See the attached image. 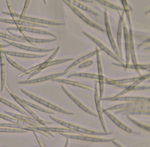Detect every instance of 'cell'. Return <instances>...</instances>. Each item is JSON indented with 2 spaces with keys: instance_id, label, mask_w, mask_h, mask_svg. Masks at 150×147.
<instances>
[{
  "instance_id": "obj_1",
  "label": "cell",
  "mask_w": 150,
  "mask_h": 147,
  "mask_svg": "<svg viewBox=\"0 0 150 147\" xmlns=\"http://www.w3.org/2000/svg\"><path fill=\"white\" fill-rule=\"evenodd\" d=\"M49 117L54 121H55L56 123H58L59 124H61V126H63V127L67 128L71 130H73L74 132H78V133H82L85 134L86 135H90V136H105V135H109L113 134V132H110V133H102V132H98L96 131H93V130H90L88 129H85L83 128H81L79 126L74 125L73 124H71L69 123L66 122L64 121L60 120L59 119H57L56 117H53L51 116V115H49Z\"/></svg>"
},
{
  "instance_id": "obj_2",
  "label": "cell",
  "mask_w": 150,
  "mask_h": 147,
  "mask_svg": "<svg viewBox=\"0 0 150 147\" xmlns=\"http://www.w3.org/2000/svg\"><path fill=\"white\" fill-rule=\"evenodd\" d=\"M5 113H6V114L8 115L11 117H15V118L18 119L21 121H23V122L27 124L30 126V127H32L38 129L40 130V131L44 133H45L47 134V133L49 134L50 135H51V136H52L53 138H54V135L52 133H50L48 132V131L46 129V128H45V126H43V125L40 124L38 122V121H37L36 120H35L34 118H33V117H28V116H26L20 115H17V114H15V113H11V112H9V111H5Z\"/></svg>"
},
{
  "instance_id": "obj_3",
  "label": "cell",
  "mask_w": 150,
  "mask_h": 147,
  "mask_svg": "<svg viewBox=\"0 0 150 147\" xmlns=\"http://www.w3.org/2000/svg\"><path fill=\"white\" fill-rule=\"evenodd\" d=\"M5 87H6V90H7V91H8V93H9V94L11 96V97L13 98L15 101L20 106L22 107V108H23V109H24V111H25L27 113H28V114L29 115H30L33 118H34L35 120H36V121H38V122L40 124H42V125H43V126H46L47 124H54V123H51V122H46V121H44V120H41L40 117L37 116L35 113L31 109L29 108L27 104H25L24 103V102H23V99H20V98H18L17 96H16L15 94H14L13 92H12L9 88H8V87L6 85V86H5Z\"/></svg>"
},
{
  "instance_id": "obj_4",
  "label": "cell",
  "mask_w": 150,
  "mask_h": 147,
  "mask_svg": "<svg viewBox=\"0 0 150 147\" xmlns=\"http://www.w3.org/2000/svg\"><path fill=\"white\" fill-rule=\"evenodd\" d=\"M63 1L66 4V5L68 6V7L69 8V9H71V10L74 13L78 16V17H79V18L81 19L83 22H85L86 24L89 25V26L93 27L95 29H97V30H98L99 31H100L103 33L105 32V29L103 28L101 26H100V25L95 23L93 22H91L90 20H89L88 18L86 17V16L83 15L76 7H75L73 5H72L68 1H66V0H64V1Z\"/></svg>"
},
{
  "instance_id": "obj_5",
  "label": "cell",
  "mask_w": 150,
  "mask_h": 147,
  "mask_svg": "<svg viewBox=\"0 0 150 147\" xmlns=\"http://www.w3.org/2000/svg\"><path fill=\"white\" fill-rule=\"evenodd\" d=\"M21 91H22L25 95L28 96L29 98H30L34 100L35 101H36L37 103H40L41 104H42V105H44V106H46L47 108H49L50 109H51V110H52L54 111H55L58 112V113H63V114L68 115H73V113H69V112L66 111H65L64 110H62V109H61V108H59V107L56 106V105H54V104H53L49 103L48 101H45V100H44L42 99H41L40 98L37 97V96H36L35 95H33V94H32L30 93H29V92H27L26 91H25L23 89H21Z\"/></svg>"
},
{
  "instance_id": "obj_6",
  "label": "cell",
  "mask_w": 150,
  "mask_h": 147,
  "mask_svg": "<svg viewBox=\"0 0 150 147\" xmlns=\"http://www.w3.org/2000/svg\"><path fill=\"white\" fill-rule=\"evenodd\" d=\"M61 136H63L66 138H70V139L73 140H82L85 141H89V142H93V143H109L112 142V141L115 140V138H112V139H104V138H97L91 136H87V135H72V134L69 133H59Z\"/></svg>"
},
{
  "instance_id": "obj_7",
  "label": "cell",
  "mask_w": 150,
  "mask_h": 147,
  "mask_svg": "<svg viewBox=\"0 0 150 147\" xmlns=\"http://www.w3.org/2000/svg\"><path fill=\"white\" fill-rule=\"evenodd\" d=\"M149 109V103H125L122 104H119L115 105L114 106L108 108L105 111H117V110H129V109Z\"/></svg>"
},
{
  "instance_id": "obj_8",
  "label": "cell",
  "mask_w": 150,
  "mask_h": 147,
  "mask_svg": "<svg viewBox=\"0 0 150 147\" xmlns=\"http://www.w3.org/2000/svg\"><path fill=\"white\" fill-rule=\"evenodd\" d=\"M9 45H3L0 44V66H1V92H3L6 85V58L4 47H9Z\"/></svg>"
},
{
  "instance_id": "obj_9",
  "label": "cell",
  "mask_w": 150,
  "mask_h": 147,
  "mask_svg": "<svg viewBox=\"0 0 150 147\" xmlns=\"http://www.w3.org/2000/svg\"><path fill=\"white\" fill-rule=\"evenodd\" d=\"M11 35L13 37L16 38L19 40H21L22 41H27V42H28L31 44L32 45L34 46V47H38L34 44V43H37V44H45V43H50V42H53V41H55L57 40V38H56V39H36V38H33L28 36L25 32H21L22 33V35H16L15 33L11 32L9 31Z\"/></svg>"
},
{
  "instance_id": "obj_10",
  "label": "cell",
  "mask_w": 150,
  "mask_h": 147,
  "mask_svg": "<svg viewBox=\"0 0 150 147\" xmlns=\"http://www.w3.org/2000/svg\"><path fill=\"white\" fill-rule=\"evenodd\" d=\"M102 101H126L132 103H149V98L136 97V96H120V97H109L102 98Z\"/></svg>"
},
{
  "instance_id": "obj_11",
  "label": "cell",
  "mask_w": 150,
  "mask_h": 147,
  "mask_svg": "<svg viewBox=\"0 0 150 147\" xmlns=\"http://www.w3.org/2000/svg\"><path fill=\"white\" fill-rule=\"evenodd\" d=\"M72 60H74V58H62V59H58V60H52L51 62L45 61L44 62L42 63V64H40V65L39 68H38V69H37L35 71V72H32L30 75H29V77H28L27 80H30L32 77L35 76L36 74H38L39 72H40V71L44 70L45 68H49V67H51V66H54V65H56L64 64V63L68 62H69V61H72Z\"/></svg>"
},
{
  "instance_id": "obj_12",
  "label": "cell",
  "mask_w": 150,
  "mask_h": 147,
  "mask_svg": "<svg viewBox=\"0 0 150 147\" xmlns=\"http://www.w3.org/2000/svg\"><path fill=\"white\" fill-rule=\"evenodd\" d=\"M0 127H3V128H13V129H22L25 130V131L27 132H35L37 133H39L42 134L45 136H47L49 138H51L50 136L47 135V133H44L40 131L39 129H37L35 128H34L32 127H30L28 124H15V123H0Z\"/></svg>"
},
{
  "instance_id": "obj_13",
  "label": "cell",
  "mask_w": 150,
  "mask_h": 147,
  "mask_svg": "<svg viewBox=\"0 0 150 147\" xmlns=\"http://www.w3.org/2000/svg\"><path fill=\"white\" fill-rule=\"evenodd\" d=\"M97 50V67H98V84H99V89H100V99L103 98V92H104V76L103 72V68L102 65V61L100 56V51L98 49H96Z\"/></svg>"
},
{
  "instance_id": "obj_14",
  "label": "cell",
  "mask_w": 150,
  "mask_h": 147,
  "mask_svg": "<svg viewBox=\"0 0 150 147\" xmlns=\"http://www.w3.org/2000/svg\"><path fill=\"white\" fill-rule=\"evenodd\" d=\"M83 33L85 36H86V37H88L89 39H90L91 41H92L94 44L97 45L98 47H100V49L102 50V51H103L105 53H107L108 56H109L112 58H113L114 59H115V60L119 62L120 64H122L123 61L121 59H120V58L116 55V54H115L114 52H112L110 49H109L107 47H106L104 45L102 42H100V41L96 39L95 38H94L93 36H91V35L89 34V33H88L86 32H83Z\"/></svg>"
},
{
  "instance_id": "obj_15",
  "label": "cell",
  "mask_w": 150,
  "mask_h": 147,
  "mask_svg": "<svg viewBox=\"0 0 150 147\" xmlns=\"http://www.w3.org/2000/svg\"><path fill=\"white\" fill-rule=\"evenodd\" d=\"M8 31L10 30H16L19 31L20 32H30L32 33H36V34L39 35H49L54 37V39L57 38V36H56L53 33L49 32L47 31H45L43 30H40V29L32 28V27H13L7 28Z\"/></svg>"
},
{
  "instance_id": "obj_16",
  "label": "cell",
  "mask_w": 150,
  "mask_h": 147,
  "mask_svg": "<svg viewBox=\"0 0 150 147\" xmlns=\"http://www.w3.org/2000/svg\"><path fill=\"white\" fill-rule=\"evenodd\" d=\"M66 72H59L57 74H53L51 75H46V76H44L42 77H40L38 79H30V80H27V81H19L18 82V84H38L40 82H43L45 81H51L54 79H58V77H60L62 75H64L66 74Z\"/></svg>"
},
{
  "instance_id": "obj_17",
  "label": "cell",
  "mask_w": 150,
  "mask_h": 147,
  "mask_svg": "<svg viewBox=\"0 0 150 147\" xmlns=\"http://www.w3.org/2000/svg\"><path fill=\"white\" fill-rule=\"evenodd\" d=\"M0 22L15 25V27H41V28H48L47 26L36 24L32 22H27L20 19H16L15 20H10V19H5V18H0Z\"/></svg>"
},
{
  "instance_id": "obj_18",
  "label": "cell",
  "mask_w": 150,
  "mask_h": 147,
  "mask_svg": "<svg viewBox=\"0 0 150 147\" xmlns=\"http://www.w3.org/2000/svg\"><path fill=\"white\" fill-rule=\"evenodd\" d=\"M3 40L8 44L10 46H13L15 47H16L20 49H22L24 50H27V51H30V52H49L53 51V50H55L56 49H41L39 47H30V46H27L24 45L23 44H20L17 42H15V41H12L10 40H7L5 39H3Z\"/></svg>"
},
{
  "instance_id": "obj_19",
  "label": "cell",
  "mask_w": 150,
  "mask_h": 147,
  "mask_svg": "<svg viewBox=\"0 0 150 147\" xmlns=\"http://www.w3.org/2000/svg\"><path fill=\"white\" fill-rule=\"evenodd\" d=\"M94 98H95V106L97 108V111L98 112V116L99 117V120L100 121V123L102 124V127L104 132L107 133V130L106 128V126L105 124V121H104L103 116V112L102 110L101 104H100V99L99 98L98 91V86H97V82L95 83V89H94Z\"/></svg>"
},
{
  "instance_id": "obj_20",
  "label": "cell",
  "mask_w": 150,
  "mask_h": 147,
  "mask_svg": "<svg viewBox=\"0 0 150 147\" xmlns=\"http://www.w3.org/2000/svg\"><path fill=\"white\" fill-rule=\"evenodd\" d=\"M104 22H105V32L107 33L108 38H109V40L110 41L112 48L114 50V51L115 52L114 53L116 54V55L120 58V54L119 52L117 47V45L114 41L113 35H112V34L110 26L109 21V17H108V14H107V10H105V12H104Z\"/></svg>"
},
{
  "instance_id": "obj_21",
  "label": "cell",
  "mask_w": 150,
  "mask_h": 147,
  "mask_svg": "<svg viewBox=\"0 0 150 147\" xmlns=\"http://www.w3.org/2000/svg\"><path fill=\"white\" fill-rule=\"evenodd\" d=\"M149 78V74H146L144 75H141L140 77L138 79L136 80V81H134V82H132L131 85L127 86V87L125 88V89L122 92H120V93H119L118 94H117L116 96H114L115 97H120V96H123L124 95L127 93V92H130L132 90H134L137 86H139V85L141 83H142L143 81H146V79H148Z\"/></svg>"
},
{
  "instance_id": "obj_22",
  "label": "cell",
  "mask_w": 150,
  "mask_h": 147,
  "mask_svg": "<svg viewBox=\"0 0 150 147\" xmlns=\"http://www.w3.org/2000/svg\"><path fill=\"white\" fill-rule=\"evenodd\" d=\"M119 14L120 16V20L119 22L118 25V28H117V49L119 50V52L120 54V58L123 61L122 58V25L123 22L124 21V14L122 15L119 12Z\"/></svg>"
},
{
  "instance_id": "obj_23",
  "label": "cell",
  "mask_w": 150,
  "mask_h": 147,
  "mask_svg": "<svg viewBox=\"0 0 150 147\" xmlns=\"http://www.w3.org/2000/svg\"><path fill=\"white\" fill-rule=\"evenodd\" d=\"M122 30L124 32V45H125V51H126V64H129L130 61V51H129V30L127 28V25L125 23V21L123 22Z\"/></svg>"
},
{
  "instance_id": "obj_24",
  "label": "cell",
  "mask_w": 150,
  "mask_h": 147,
  "mask_svg": "<svg viewBox=\"0 0 150 147\" xmlns=\"http://www.w3.org/2000/svg\"><path fill=\"white\" fill-rule=\"evenodd\" d=\"M61 88L62 89V90H63V91L65 92V94L67 95L68 97L71 99L76 104L77 106L80 108V109H81V110L83 111H85V113H88V114H89V115H91V116H97V115L96 114H95L94 113H93L92 111H90L89 109L88 108H86L84 104H83L82 103H81L80 101H79L78 99H76V98H75V97H74V96L70 93V92L66 89V87H64V85H61Z\"/></svg>"
},
{
  "instance_id": "obj_25",
  "label": "cell",
  "mask_w": 150,
  "mask_h": 147,
  "mask_svg": "<svg viewBox=\"0 0 150 147\" xmlns=\"http://www.w3.org/2000/svg\"><path fill=\"white\" fill-rule=\"evenodd\" d=\"M116 114H122L123 115H149V109H129V110H117Z\"/></svg>"
},
{
  "instance_id": "obj_26",
  "label": "cell",
  "mask_w": 150,
  "mask_h": 147,
  "mask_svg": "<svg viewBox=\"0 0 150 147\" xmlns=\"http://www.w3.org/2000/svg\"><path fill=\"white\" fill-rule=\"evenodd\" d=\"M22 20L24 21H27V22H30L34 23L36 24L39 25H53V26H62V25H65V23H59V22H52V21L46 20L44 19H40V18H37L34 17H29V16H25L22 19Z\"/></svg>"
},
{
  "instance_id": "obj_27",
  "label": "cell",
  "mask_w": 150,
  "mask_h": 147,
  "mask_svg": "<svg viewBox=\"0 0 150 147\" xmlns=\"http://www.w3.org/2000/svg\"><path fill=\"white\" fill-rule=\"evenodd\" d=\"M5 54L8 56H13V57L25 58H43L47 56V54H45V55H37V54L8 51V50H5Z\"/></svg>"
},
{
  "instance_id": "obj_28",
  "label": "cell",
  "mask_w": 150,
  "mask_h": 147,
  "mask_svg": "<svg viewBox=\"0 0 150 147\" xmlns=\"http://www.w3.org/2000/svg\"><path fill=\"white\" fill-rule=\"evenodd\" d=\"M103 113H104L113 122L115 125L117 126V127L119 128H120V129H122V130H124V131L126 132L127 133H134V132L132 131V129H131L130 128H129L128 127H127V126L126 124H124L123 123H122L121 121H119L117 118L116 117H115L114 115H112L111 113H110L109 111H105V110H103L102 111Z\"/></svg>"
},
{
  "instance_id": "obj_29",
  "label": "cell",
  "mask_w": 150,
  "mask_h": 147,
  "mask_svg": "<svg viewBox=\"0 0 150 147\" xmlns=\"http://www.w3.org/2000/svg\"><path fill=\"white\" fill-rule=\"evenodd\" d=\"M51 81L57 82L62 83V84H66L73 86L75 87L81 88V89H86V90L94 92V89H93L90 86L84 84H82L81 82H78L74 81H71V80H69V79H62L58 78V79H54L51 80Z\"/></svg>"
},
{
  "instance_id": "obj_30",
  "label": "cell",
  "mask_w": 150,
  "mask_h": 147,
  "mask_svg": "<svg viewBox=\"0 0 150 147\" xmlns=\"http://www.w3.org/2000/svg\"><path fill=\"white\" fill-rule=\"evenodd\" d=\"M129 51H130V58L132 60L133 65H136L138 64L137 60L136 50L134 42V35H133L132 28L130 27L129 31Z\"/></svg>"
},
{
  "instance_id": "obj_31",
  "label": "cell",
  "mask_w": 150,
  "mask_h": 147,
  "mask_svg": "<svg viewBox=\"0 0 150 147\" xmlns=\"http://www.w3.org/2000/svg\"><path fill=\"white\" fill-rule=\"evenodd\" d=\"M96 54H97V50H95V51L91 52H90V53H89L88 54H86V55H85L84 56H83V57H81L80 58H79L78 59H77L76 60H75L74 62L72 63L71 64L69 65L68 67V68L65 69L64 72H68L71 69H72L73 68H75V67H76V65H79L80 64H82V63H83L84 62H85L86 60H88V58L95 56Z\"/></svg>"
},
{
  "instance_id": "obj_32",
  "label": "cell",
  "mask_w": 150,
  "mask_h": 147,
  "mask_svg": "<svg viewBox=\"0 0 150 147\" xmlns=\"http://www.w3.org/2000/svg\"><path fill=\"white\" fill-rule=\"evenodd\" d=\"M113 64L117 65V66H122L123 68H124L125 69H135L137 70V72L140 75V72L139 70L142 69V70H149V64H137L136 65H130V64H124L123 63L121 64H117L114 63Z\"/></svg>"
},
{
  "instance_id": "obj_33",
  "label": "cell",
  "mask_w": 150,
  "mask_h": 147,
  "mask_svg": "<svg viewBox=\"0 0 150 147\" xmlns=\"http://www.w3.org/2000/svg\"><path fill=\"white\" fill-rule=\"evenodd\" d=\"M0 102L6 105V106H8V107H10V108H11L12 109H13L14 110L17 111L18 112L20 113L21 114H22L23 116H28V117H30V115H29L25 111H24L21 108H19L18 106H16L15 104L10 103V101H8L5 99L1 98V97H0Z\"/></svg>"
},
{
  "instance_id": "obj_34",
  "label": "cell",
  "mask_w": 150,
  "mask_h": 147,
  "mask_svg": "<svg viewBox=\"0 0 150 147\" xmlns=\"http://www.w3.org/2000/svg\"><path fill=\"white\" fill-rule=\"evenodd\" d=\"M68 1L72 5H73L75 7L80 8V9L84 10V11H86V12H88V13H91L93 15L99 16V14L98 13H97L96 11L90 9V8L87 7L86 6L83 5V4H81L80 2H79L78 1H76V0H71V1Z\"/></svg>"
},
{
  "instance_id": "obj_35",
  "label": "cell",
  "mask_w": 150,
  "mask_h": 147,
  "mask_svg": "<svg viewBox=\"0 0 150 147\" xmlns=\"http://www.w3.org/2000/svg\"><path fill=\"white\" fill-rule=\"evenodd\" d=\"M71 77H84V78H89V79H98V75L95 74H91V73H77V74H71L68 78Z\"/></svg>"
},
{
  "instance_id": "obj_36",
  "label": "cell",
  "mask_w": 150,
  "mask_h": 147,
  "mask_svg": "<svg viewBox=\"0 0 150 147\" xmlns=\"http://www.w3.org/2000/svg\"><path fill=\"white\" fill-rule=\"evenodd\" d=\"M121 2L122 4V6H123V8H122L123 11H124V12H125V13H126V15L127 16L128 22H129V24L130 27H132L131 20V12H130L129 8L127 1H126V0H122Z\"/></svg>"
},
{
  "instance_id": "obj_37",
  "label": "cell",
  "mask_w": 150,
  "mask_h": 147,
  "mask_svg": "<svg viewBox=\"0 0 150 147\" xmlns=\"http://www.w3.org/2000/svg\"><path fill=\"white\" fill-rule=\"evenodd\" d=\"M0 118H2L3 120H5L7 121H9L11 123H15V124H27L23 122V121H21L18 119L15 118V117H13L11 116H8L5 115H2L0 113Z\"/></svg>"
},
{
  "instance_id": "obj_38",
  "label": "cell",
  "mask_w": 150,
  "mask_h": 147,
  "mask_svg": "<svg viewBox=\"0 0 150 147\" xmlns=\"http://www.w3.org/2000/svg\"><path fill=\"white\" fill-rule=\"evenodd\" d=\"M97 1L100 3H101L102 5H104V6H106V7L111 8V9H113L114 10L118 11H124L122 8L120 7V6H117V5H114V4H112V3H109V1H105V0H98V1Z\"/></svg>"
},
{
  "instance_id": "obj_39",
  "label": "cell",
  "mask_w": 150,
  "mask_h": 147,
  "mask_svg": "<svg viewBox=\"0 0 150 147\" xmlns=\"http://www.w3.org/2000/svg\"><path fill=\"white\" fill-rule=\"evenodd\" d=\"M23 101L24 103L25 104H27L28 106H30L31 108L36 109V110H39V111H40L41 112L44 113H47V114H49V115H54V113H52V112H51V111H49L48 110H45V109H44L43 108H41V107H40L39 106H37V105H35L34 104L28 102V101H25V100H23Z\"/></svg>"
},
{
  "instance_id": "obj_40",
  "label": "cell",
  "mask_w": 150,
  "mask_h": 147,
  "mask_svg": "<svg viewBox=\"0 0 150 147\" xmlns=\"http://www.w3.org/2000/svg\"><path fill=\"white\" fill-rule=\"evenodd\" d=\"M0 37L2 38V39H5V40H7L15 41V42H23V43L27 42V41L19 40V39H16V38L13 37L11 35L6 34V33L2 32H0Z\"/></svg>"
},
{
  "instance_id": "obj_41",
  "label": "cell",
  "mask_w": 150,
  "mask_h": 147,
  "mask_svg": "<svg viewBox=\"0 0 150 147\" xmlns=\"http://www.w3.org/2000/svg\"><path fill=\"white\" fill-rule=\"evenodd\" d=\"M5 58L7 60V61H8V62H9L10 64H11L12 66H13L14 68H16L17 70H20L21 72H24L25 70H26L24 68H23V67L20 65L19 64H17V63L15 62L10 57V56H7V55H5Z\"/></svg>"
},
{
  "instance_id": "obj_42",
  "label": "cell",
  "mask_w": 150,
  "mask_h": 147,
  "mask_svg": "<svg viewBox=\"0 0 150 147\" xmlns=\"http://www.w3.org/2000/svg\"><path fill=\"white\" fill-rule=\"evenodd\" d=\"M28 132L25 131V130L18 129H13L9 128H3L0 127V133H28Z\"/></svg>"
},
{
  "instance_id": "obj_43",
  "label": "cell",
  "mask_w": 150,
  "mask_h": 147,
  "mask_svg": "<svg viewBox=\"0 0 150 147\" xmlns=\"http://www.w3.org/2000/svg\"><path fill=\"white\" fill-rule=\"evenodd\" d=\"M127 117L131 121L132 123H133L134 124H136V126H137V127H139V128H142V129L146 130V131H147V132H149V129H150V128H149V126L145 125V124H143V123H141L139 122V121H137L135 120L134 119L132 118V117H130L129 116H127Z\"/></svg>"
},
{
  "instance_id": "obj_44",
  "label": "cell",
  "mask_w": 150,
  "mask_h": 147,
  "mask_svg": "<svg viewBox=\"0 0 150 147\" xmlns=\"http://www.w3.org/2000/svg\"><path fill=\"white\" fill-rule=\"evenodd\" d=\"M30 2H31L30 0H27V1H25V5H24V7H23V9L22 10V13H21V15L16 14V16H17L18 19L19 18L20 20H22L23 18L25 17L27 12V10H28V8L29 5H30Z\"/></svg>"
},
{
  "instance_id": "obj_45",
  "label": "cell",
  "mask_w": 150,
  "mask_h": 147,
  "mask_svg": "<svg viewBox=\"0 0 150 147\" xmlns=\"http://www.w3.org/2000/svg\"><path fill=\"white\" fill-rule=\"evenodd\" d=\"M6 3L7 5V6H8V10H9V11H10V15H11V18H12V20H15L17 18V16H16V13H15L14 9L13 6H12V5L11 3V1H9V0H6Z\"/></svg>"
},
{
  "instance_id": "obj_46",
  "label": "cell",
  "mask_w": 150,
  "mask_h": 147,
  "mask_svg": "<svg viewBox=\"0 0 150 147\" xmlns=\"http://www.w3.org/2000/svg\"><path fill=\"white\" fill-rule=\"evenodd\" d=\"M93 64V62L92 60H88L86 62H84L82 64L79 65V69H83L86 68H88L91 65Z\"/></svg>"
},
{
  "instance_id": "obj_47",
  "label": "cell",
  "mask_w": 150,
  "mask_h": 147,
  "mask_svg": "<svg viewBox=\"0 0 150 147\" xmlns=\"http://www.w3.org/2000/svg\"><path fill=\"white\" fill-rule=\"evenodd\" d=\"M33 133H34V136H35V138H36V140H37V142L39 143V145H40V147H45V146L44 145L41 139L40 138L39 136L38 135V134L37 133V132H34Z\"/></svg>"
},
{
  "instance_id": "obj_48",
  "label": "cell",
  "mask_w": 150,
  "mask_h": 147,
  "mask_svg": "<svg viewBox=\"0 0 150 147\" xmlns=\"http://www.w3.org/2000/svg\"><path fill=\"white\" fill-rule=\"evenodd\" d=\"M59 50H60V47L59 46V47L57 48V49H56V51L53 53L51 57H50L47 60H45V61H46V62H51V61L53 60L54 57L57 55V54L58 53V52H59Z\"/></svg>"
},
{
  "instance_id": "obj_49",
  "label": "cell",
  "mask_w": 150,
  "mask_h": 147,
  "mask_svg": "<svg viewBox=\"0 0 150 147\" xmlns=\"http://www.w3.org/2000/svg\"><path fill=\"white\" fill-rule=\"evenodd\" d=\"M112 143H113L115 145V146H117V147H124V146H122L121 145H120V144H119V143H117V142L115 140H114V141H112Z\"/></svg>"
},
{
  "instance_id": "obj_50",
  "label": "cell",
  "mask_w": 150,
  "mask_h": 147,
  "mask_svg": "<svg viewBox=\"0 0 150 147\" xmlns=\"http://www.w3.org/2000/svg\"><path fill=\"white\" fill-rule=\"evenodd\" d=\"M1 147H5V146H1Z\"/></svg>"
}]
</instances>
